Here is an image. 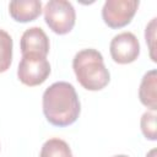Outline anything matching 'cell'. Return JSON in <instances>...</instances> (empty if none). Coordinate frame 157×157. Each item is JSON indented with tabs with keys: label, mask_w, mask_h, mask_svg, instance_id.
Returning a JSON list of instances; mask_svg holds the SVG:
<instances>
[{
	"label": "cell",
	"mask_w": 157,
	"mask_h": 157,
	"mask_svg": "<svg viewBox=\"0 0 157 157\" xmlns=\"http://www.w3.org/2000/svg\"><path fill=\"white\" fill-rule=\"evenodd\" d=\"M44 21L56 34L69 33L76 22V12L70 1L50 0L44 6Z\"/></svg>",
	"instance_id": "cell-3"
},
{
	"label": "cell",
	"mask_w": 157,
	"mask_h": 157,
	"mask_svg": "<svg viewBox=\"0 0 157 157\" xmlns=\"http://www.w3.org/2000/svg\"><path fill=\"white\" fill-rule=\"evenodd\" d=\"M13 42L11 36L0 28V74L9 70L12 63Z\"/></svg>",
	"instance_id": "cell-11"
},
{
	"label": "cell",
	"mask_w": 157,
	"mask_h": 157,
	"mask_svg": "<svg viewBox=\"0 0 157 157\" xmlns=\"http://www.w3.org/2000/svg\"><path fill=\"white\" fill-rule=\"evenodd\" d=\"M63 157H72V155H66V156H63Z\"/></svg>",
	"instance_id": "cell-16"
},
{
	"label": "cell",
	"mask_w": 157,
	"mask_h": 157,
	"mask_svg": "<svg viewBox=\"0 0 157 157\" xmlns=\"http://www.w3.org/2000/svg\"><path fill=\"white\" fill-rule=\"evenodd\" d=\"M50 64L47 58L36 55H22L18 64L17 77L18 80L29 87L39 86L50 75Z\"/></svg>",
	"instance_id": "cell-4"
},
{
	"label": "cell",
	"mask_w": 157,
	"mask_h": 157,
	"mask_svg": "<svg viewBox=\"0 0 157 157\" xmlns=\"http://www.w3.org/2000/svg\"><path fill=\"white\" fill-rule=\"evenodd\" d=\"M139 98L140 102L151 109V112H156L157 109V71L155 69L147 71L140 83L139 88Z\"/></svg>",
	"instance_id": "cell-9"
},
{
	"label": "cell",
	"mask_w": 157,
	"mask_h": 157,
	"mask_svg": "<svg viewBox=\"0 0 157 157\" xmlns=\"http://www.w3.org/2000/svg\"><path fill=\"white\" fill-rule=\"evenodd\" d=\"M140 126L144 136L147 140H157V126H156V114L155 112H145L140 120Z\"/></svg>",
	"instance_id": "cell-12"
},
{
	"label": "cell",
	"mask_w": 157,
	"mask_h": 157,
	"mask_svg": "<svg viewBox=\"0 0 157 157\" xmlns=\"http://www.w3.org/2000/svg\"><path fill=\"white\" fill-rule=\"evenodd\" d=\"M72 69L80 85L88 91H101L110 81L102 54L92 48L82 49L74 56Z\"/></svg>",
	"instance_id": "cell-2"
},
{
	"label": "cell",
	"mask_w": 157,
	"mask_h": 157,
	"mask_svg": "<svg viewBox=\"0 0 157 157\" xmlns=\"http://www.w3.org/2000/svg\"><path fill=\"white\" fill-rule=\"evenodd\" d=\"M49 47V38L40 27H31L26 29L20 40L22 55H36L47 58Z\"/></svg>",
	"instance_id": "cell-7"
},
{
	"label": "cell",
	"mask_w": 157,
	"mask_h": 157,
	"mask_svg": "<svg viewBox=\"0 0 157 157\" xmlns=\"http://www.w3.org/2000/svg\"><path fill=\"white\" fill-rule=\"evenodd\" d=\"M113 157H129L126 155H117V156H113Z\"/></svg>",
	"instance_id": "cell-15"
},
{
	"label": "cell",
	"mask_w": 157,
	"mask_h": 157,
	"mask_svg": "<svg viewBox=\"0 0 157 157\" xmlns=\"http://www.w3.org/2000/svg\"><path fill=\"white\" fill-rule=\"evenodd\" d=\"M139 4L137 0H107L102 9V18L110 28H123L131 22Z\"/></svg>",
	"instance_id": "cell-5"
},
{
	"label": "cell",
	"mask_w": 157,
	"mask_h": 157,
	"mask_svg": "<svg viewBox=\"0 0 157 157\" xmlns=\"http://www.w3.org/2000/svg\"><path fill=\"white\" fill-rule=\"evenodd\" d=\"M10 16L21 23L31 22L38 18L42 13V2L39 0H26V1H11L9 4Z\"/></svg>",
	"instance_id": "cell-8"
},
{
	"label": "cell",
	"mask_w": 157,
	"mask_h": 157,
	"mask_svg": "<svg viewBox=\"0 0 157 157\" xmlns=\"http://www.w3.org/2000/svg\"><path fill=\"white\" fill-rule=\"evenodd\" d=\"M43 114L54 126L65 128L74 124L81 110L75 87L65 81L52 83L43 93Z\"/></svg>",
	"instance_id": "cell-1"
},
{
	"label": "cell",
	"mask_w": 157,
	"mask_h": 157,
	"mask_svg": "<svg viewBox=\"0 0 157 157\" xmlns=\"http://www.w3.org/2000/svg\"><path fill=\"white\" fill-rule=\"evenodd\" d=\"M112 59L118 64H130L140 55V43L131 32H121L113 37L109 44Z\"/></svg>",
	"instance_id": "cell-6"
},
{
	"label": "cell",
	"mask_w": 157,
	"mask_h": 157,
	"mask_svg": "<svg viewBox=\"0 0 157 157\" xmlns=\"http://www.w3.org/2000/svg\"><path fill=\"white\" fill-rule=\"evenodd\" d=\"M66 155H72L67 142L61 139L53 137L43 144L39 157H63Z\"/></svg>",
	"instance_id": "cell-10"
},
{
	"label": "cell",
	"mask_w": 157,
	"mask_h": 157,
	"mask_svg": "<svg viewBox=\"0 0 157 157\" xmlns=\"http://www.w3.org/2000/svg\"><path fill=\"white\" fill-rule=\"evenodd\" d=\"M156 153H157V150H156V148H152V150L146 155V157H156Z\"/></svg>",
	"instance_id": "cell-14"
},
{
	"label": "cell",
	"mask_w": 157,
	"mask_h": 157,
	"mask_svg": "<svg viewBox=\"0 0 157 157\" xmlns=\"http://www.w3.org/2000/svg\"><path fill=\"white\" fill-rule=\"evenodd\" d=\"M156 21L157 18L153 17L150 23L146 26V29H145V39H146V43L148 44V49H150V56L152 59V61L156 63V55H155V50H156V47H155V39H156Z\"/></svg>",
	"instance_id": "cell-13"
}]
</instances>
